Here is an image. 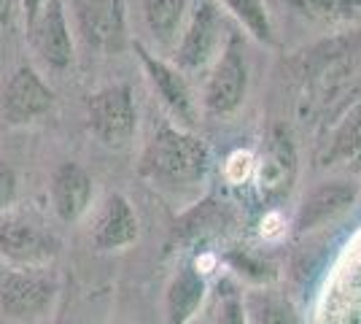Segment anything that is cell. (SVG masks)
I'll return each mask as SVG.
<instances>
[{
	"instance_id": "3",
	"label": "cell",
	"mask_w": 361,
	"mask_h": 324,
	"mask_svg": "<svg viewBox=\"0 0 361 324\" xmlns=\"http://www.w3.org/2000/svg\"><path fill=\"white\" fill-rule=\"evenodd\" d=\"M60 254V238L25 216L0 222V257L16 270H38Z\"/></svg>"
},
{
	"instance_id": "8",
	"label": "cell",
	"mask_w": 361,
	"mask_h": 324,
	"mask_svg": "<svg viewBox=\"0 0 361 324\" xmlns=\"http://www.w3.org/2000/svg\"><path fill=\"white\" fill-rule=\"evenodd\" d=\"M137 241V216L133 203L124 195L114 192L108 195L92 224V244L100 251H116L127 248Z\"/></svg>"
},
{
	"instance_id": "11",
	"label": "cell",
	"mask_w": 361,
	"mask_h": 324,
	"mask_svg": "<svg viewBox=\"0 0 361 324\" xmlns=\"http://www.w3.org/2000/svg\"><path fill=\"white\" fill-rule=\"evenodd\" d=\"M243 92H245V68L238 52H226L221 62L216 65L208 90H205V106L213 114H226L240 106Z\"/></svg>"
},
{
	"instance_id": "22",
	"label": "cell",
	"mask_w": 361,
	"mask_h": 324,
	"mask_svg": "<svg viewBox=\"0 0 361 324\" xmlns=\"http://www.w3.org/2000/svg\"><path fill=\"white\" fill-rule=\"evenodd\" d=\"M251 168H254V157L248 155V152H235V155L229 157V162H226V176H229V181L240 184L243 179L251 173Z\"/></svg>"
},
{
	"instance_id": "17",
	"label": "cell",
	"mask_w": 361,
	"mask_h": 324,
	"mask_svg": "<svg viewBox=\"0 0 361 324\" xmlns=\"http://www.w3.org/2000/svg\"><path fill=\"white\" fill-rule=\"evenodd\" d=\"M248 324H302L294 306L281 297H256L248 306Z\"/></svg>"
},
{
	"instance_id": "20",
	"label": "cell",
	"mask_w": 361,
	"mask_h": 324,
	"mask_svg": "<svg viewBox=\"0 0 361 324\" xmlns=\"http://www.w3.org/2000/svg\"><path fill=\"white\" fill-rule=\"evenodd\" d=\"M213 324H248L245 308H243L238 294H226L219 306V313L213 316Z\"/></svg>"
},
{
	"instance_id": "9",
	"label": "cell",
	"mask_w": 361,
	"mask_h": 324,
	"mask_svg": "<svg viewBox=\"0 0 361 324\" xmlns=\"http://www.w3.org/2000/svg\"><path fill=\"white\" fill-rule=\"evenodd\" d=\"M294 173H297V155H294V146L291 138L283 127H272L270 143L262 155V162L256 168V184L259 192L264 198H278L288 192V186L294 181Z\"/></svg>"
},
{
	"instance_id": "18",
	"label": "cell",
	"mask_w": 361,
	"mask_h": 324,
	"mask_svg": "<svg viewBox=\"0 0 361 324\" xmlns=\"http://www.w3.org/2000/svg\"><path fill=\"white\" fill-rule=\"evenodd\" d=\"M224 3L235 11L238 19H243V25L254 32L256 38H262V41L270 38V22H267L264 6L259 0H224Z\"/></svg>"
},
{
	"instance_id": "4",
	"label": "cell",
	"mask_w": 361,
	"mask_h": 324,
	"mask_svg": "<svg viewBox=\"0 0 361 324\" xmlns=\"http://www.w3.org/2000/svg\"><path fill=\"white\" fill-rule=\"evenodd\" d=\"M87 114L92 133L111 149H121L135 133L137 114L130 87H106L94 92L87 103Z\"/></svg>"
},
{
	"instance_id": "19",
	"label": "cell",
	"mask_w": 361,
	"mask_h": 324,
	"mask_svg": "<svg viewBox=\"0 0 361 324\" xmlns=\"http://www.w3.org/2000/svg\"><path fill=\"white\" fill-rule=\"evenodd\" d=\"M356 273L348 278L345 284V303H343V311H337V322L334 324H361V263L353 268Z\"/></svg>"
},
{
	"instance_id": "16",
	"label": "cell",
	"mask_w": 361,
	"mask_h": 324,
	"mask_svg": "<svg viewBox=\"0 0 361 324\" xmlns=\"http://www.w3.org/2000/svg\"><path fill=\"white\" fill-rule=\"evenodd\" d=\"M186 6L189 0H143V11H146L151 32L162 41H170L178 30Z\"/></svg>"
},
{
	"instance_id": "1",
	"label": "cell",
	"mask_w": 361,
	"mask_h": 324,
	"mask_svg": "<svg viewBox=\"0 0 361 324\" xmlns=\"http://www.w3.org/2000/svg\"><path fill=\"white\" fill-rule=\"evenodd\" d=\"M143 168L149 176L167 184H192L205 176L208 149L202 140L183 136L178 130H162L149 143Z\"/></svg>"
},
{
	"instance_id": "13",
	"label": "cell",
	"mask_w": 361,
	"mask_h": 324,
	"mask_svg": "<svg viewBox=\"0 0 361 324\" xmlns=\"http://www.w3.org/2000/svg\"><path fill=\"white\" fill-rule=\"evenodd\" d=\"M137 52H140V60L146 65V73H149L151 84L157 87V92L165 100V106L183 122H195V100H192V92H189L186 81L170 65L154 60L146 49L137 47Z\"/></svg>"
},
{
	"instance_id": "7",
	"label": "cell",
	"mask_w": 361,
	"mask_h": 324,
	"mask_svg": "<svg viewBox=\"0 0 361 324\" xmlns=\"http://www.w3.org/2000/svg\"><path fill=\"white\" fill-rule=\"evenodd\" d=\"M32 47L41 54V60L51 68H68L73 62V38L68 28V16L62 8V0H46L44 11L30 28Z\"/></svg>"
},
{
	"instance_id": "23",
	"label": "cell",
	"mask_w": 361,
	"mask_h": 324,
	"mask_svg": "<svg viewBox=\"0 0 361 324\" xmlns=\"http://www.w3.org/2000/svg\"><path fill=\"white\" fill-rule=\"evenodd\" d=\"M44 6H46V0H22V11H25V22H27V28L35 25V19L41 16Z\"/></svg>"
},
{
	"instance_id": "10",
	"label": "cell",
	"mask_w": 361,
	"mask_h": 324,
	"mask_svg": "<svg viewBox=\"0 0 361 324\" xmlns=\"http://www.w3.org/2000/svg\"><path fill=\"white\" fill-rule=\"evenodd\" d=\"M49 195H51L54 214L60 216L62 222H75L90 211L92 176L75 162H62L60 168L51 173Z\"/></svg>"
},
{
	"instance_id": "5",
	"label": "cell",
	"mask_w": 361,
	"mask_h": 324,
	"mask_svg": "<svg viewBox=\"0 0 361 324\" xmlns=\"http://www.w3.org/2000/svg\"><path fill=\"white\" fill-rule=\"evenodd\" d=\"M75 30L97 52H119L127 38L121 0H73Z\"/></svg>"
},
{
	"instance_id": "14",
	"label": "cell",
	"mask_w": 361,
	"mask_h": 324,
	"mask_svg": "<svg viewBox=\"0 0 361 324\" xmlns=\"http://www.w3.org/2000/svg\"><path fill=\"white\" fill-rule=\"evenodd\" d=\"M216 30H219V19H216V8L208 0H200L189 22V30L183 35L178 60L186 68H197L211 57L213 47H216Z\"/></svg>"
},
{
	"instance_id": "12",
	"label": "cell",
	"mask_w": 361,
	"mask_h": 324,
	"mask_svg": "<svg viewBox=\"0 0 361 324\" xmlns=\"http://www.w3.org/2000/svg\"><path fill=\"white\" fill-rule=\"evenodd\" d=\"M353 200H356V189L345 181H331V184L318 186L316 192H310L302 203L297 227L302 232L313 230L318 224L334 219L337 214H343Z\"/></svg>"
},
{
	"instance_id": "21",
	"label": "cell",
	"mask_w": 361,
	"mask_h": 324,
	"mask_svg": "<svg viewBox=\"0 0 361 324\" xmlns=\"http://www.w3.org/2000/svg\"><path fill=\"white\" fill-rule=\"evenodd\" d=\"M16 198V173L11 165L0 162V211H6Z\"/></svg>"
},
{
	"instance_id": "2",
	"label": "cell",
	"mask_w": 361,
	"mask_h": 324,
	"mask_svg": "<svg viewBox=\"0 0 361 324\" xmlns=\"http://www.w3.org/2000/svg\"><path fill=\"white\" fill-rule=\"evenodd\" d=\"M60 294V281L41 270H11L0 287V311L3 316L22 324L46 319Z\"/></svg>"
},
{
	"instance_id": "6",
	"label": "cell",
	"mask_w": 361,
	"mask_h": 324,
	"mask_svg": "<svg viewBox=\"0 0 361 324\" xmlns=\"http://www.w3.org/2000/svg\"><path fill=\"white\" fill-rule=\"evenodd\" d=\"M54 103V92L44 84V78L35 73V68L22 65L16 68L6 92H3V111L11 124H27L44 116Z\"/></svg>"
},
{
	"instance_id": "24",
	"label": "cell",
	"mask_w": 361,
	"mask_h": 324,
	"mask_svg": "<svg viewBox=\"0 0 361 324\" xmlns=\"http://www.w3.org/2000/svg\"><path fill=\"white\" fill-rule=\"evenodd\" d=\"M11 16V0H0V25H6Z\"/></svg>"
},
{
	"instance_id": "15",
	"label": "cell",
	"mask_w": 361,
	"mask_h": 324,
	"mask_svg": "<svg viewBox=\"0 0 361 324\" xmlns=\"http://www.w3.org/2000/svg\"><path fill=\"white\" fill-rule=\"evenodd\" d=\"M205 300V278L197 268H180L167 287V322L189 324Z\"/></svg>"
}]
</instances>
